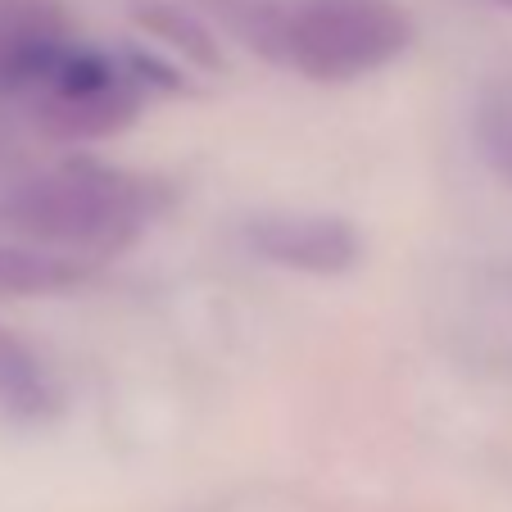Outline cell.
<instances>
[{"instance_id":"ba28073f","label":"cell","mask_w":512,"mask_h":512,"mask_svg":"<svg viewBox=\"0 0 512 512\" xmlns=\"http://www.w3.org/2000/svg\"><path fill=\"white\" fill-rule=\"evenodd\" d=\"M494 5H499V10H512V0H494Z\"/></svg>"},{"instance_id":"8992f818","label":"cell","mask_w":512,"mask_h":512,"mask_svg":"<svg viewBox=\"0 0 512 512\" xmlns=\"http://www.w3.org/2000/svg\"><path fill=\"white\" fill-rule=\"evenodd\" d=\"M55 413V381L19 336L0 327V417L41 422Z\"/></svg>"},{"instance_id":"7a4b0ae2","label":"cell","mask_w":512,"mask_h":512,"mask_svg":"<svg viewBox=\"0 0 512 512\" xmlns=\"http://www.w3.org/2000/svg\"><path fill=\"white\" fill-rule=\"evenodd\" d=\"M281 59L313 82H358L399 59L413 23L395 0H304L277 32Z\"/></svg>"},{"instance_id":"5b68a950","label":"cell","mask_w":512,"mask_h":512,"mask_svg":"<svg viewBox=\"0 0 512 512\" xmlns=\"http://www.w3.org/2000/svg\"><path fill=\"white\" fill-rule=\"evenodd\" d=\"M250 245L277 268L313 272V277H331L358 263V236L340 218H322V213H272V218H254Z\"/></svg>"},{"instance_id":"3957f363","label":"cell","mask_w":512,"mask_h":512,"mask_svg":"<svg viewBox=\"0 0 512 512\" xmlns=\"http://www.w3.org/2000/svg\"><path fill=\"white\" fill-rule=\"evenodd\" d=\"M41 123L64 141H96L123 132L136 118V91L100 55L68 50L64 64L41 82Z\"/></svg>"},{"instance_id":"6da1fadb","label":"cell","mask_w":512,"mask_h":512,"mask_svg":"<svg viewBox=\"0 0 512 512\" xmlns=\"http://www.w3.org/2000/svg\"><path fill=\"white\" fill-rule=\"evenodd\" d=\"M141 218V186L96 164L46 168L0 195V227L46 250H118Z\"/></svg>"},{"instance_id":"277c9868","label":"cell","mask_w":512,"mask_h":512,"mask_svg":"<svg viewBox=\"0 0 512 512\" xmlns=\"http://www.w3.org/2000/svg\"><path fill=\"white\" fill-rule=\"evenodd\" d=\"M68 50V23L50 0H0V96L41 87Z\"/></svg>"},{"instance_id":"52a82bcc","label":"cell","mask_w":512,"mask_h":512,"mask_svg":"<svg viewBox=\"0 0 512 512\" xmlns=\"http://www.w3.org/2000/svg\"><path fill=\"white\" fill-rule=\"evenodd\" d=\"M82 281V268L46 245H0V295H55Z\"/></svg>"}]
</instances>
